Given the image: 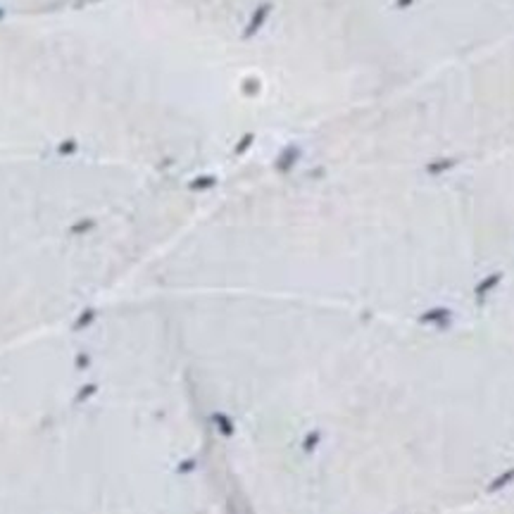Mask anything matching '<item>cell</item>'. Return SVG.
I'll use <instances>...</instances> for the list:
<instances>
[{
	"label": "cell",
	"instance_id": "6da1fadb",
	"mask_svg": "<svg viewBox=\"0 0 514 514\" xmlns=\"http://www.w3.org/2000/svg\"><path fill=\"white\" fill-rule=\"evenodd\" d=\"M0 17H2V10H0Z\"/></svg>",
	"mask_w": 514,
	"mask_h": 514
}]
</instances>
